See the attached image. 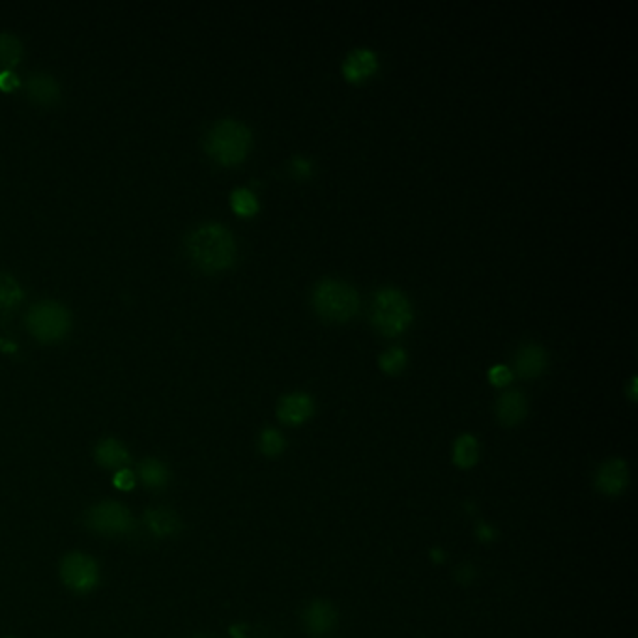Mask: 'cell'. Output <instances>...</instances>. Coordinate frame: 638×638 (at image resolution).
<instances>
[{"mask_svg":"<svg viewBox=\"0 0 638 638\" xmlns=\"http://www.w3.org/2000/svg\"><path fill=\"white\" fill-rule=\"evenodd\" d=\"M137 478L141 479V483L146 486V489L160 491V489H165L167 483H169V468H167L158 459L146 457L139 463Z\"/></svg>","mask_w":638,"mask_h":638,"instance_id":"e0dca14e","label":"cell"},{"mask_svg":"<svg viewBox=\"0 0 638 638\" xmlns=\"http://www.w3.org/2000/svg\"><path fill=\"white\" fill-rule=\"evenodd\" d=\"M407 360L408 358H407L405 350H402L401 346H392L390 350H385L384 354H380L378 365H380V369L385 375L395 377V375H399L402 371V369H405Z\"/></svg>","mask_w":638,"mask_h":638,"instance_id":"603a6c76","label":"cell"},{"mask_svg":"<svg viewBox=\"0 0 638 638\" xmlns=\"http://www.w3.org/2000/svg\"><path fill=\"white\" fill-rule=\"evenodd\" d=\"M94 459L96 463L105 468V470H122L128 468L131 464V457L129 451L126 449V446L116 440V439H104L99 442L94 449Z\"/></svg>","mask_w":638,"mask_h":638,"instance_id":"9a60e30c","label":"cell"},{"mask_svg":"<svg viewBox=\"0 0 638 638\" xmlns=\"http://www.w3.org/2000/svg\"><path fill=\"white\" fill-rule=\"evenodd\" d=\"M23 289L18 279L0 272V309H12L23 300Z\"/></svg>","mask_w":638,"mask_h":638,"instance_id":"ffe728a7","label":"cell"},{"mask_svg":"<svg viewBox=\"0 0 638 638\" xmlns=\"http://www.w3.org/2000/svg\"><path fill=\"white\" fill-rule=\"evenodd\" d=\"M335 619H338V612H335L333 604L324 599L313 601L304 611L306 631L313 636H323L330 633L335 626Z\"/></svg>","mask_w":638,"mask_h":638,"instance_id":"7c38bea8","label":"cell"},{"mask_svg":"<svg viewBox=\"0 0 638 638\" xmlns=\"http://www.w3.org/2000/svg\"><path fill=\"white\" fill-rule=\"evenodd\" d=\"M311 304L324 321L346 323L360 309V294L346 281L323 279L315 284Z\"/></svg>","mask_w":638,"mask_h":638,"instance_id":"7a4b0ae2","label":"cell"},{"mask_svg":"<svg viewBox=\"0 0 638 638\" xmlns=\"http://www.w3.org/2000/svg\"><path fill=\"white\" fill-rule=\"evenodd\" d=\"M494 535H496V533L493 532V528L486 526V525H483V526L479 528V532H478V537H479L481 541H491Z\"/></svg>","mask_w":638,"mask_h":638,"instance_id":"f1b7e54d","label":"cell"},{"mask_svg":"<svg viewBox=\"0 0 638 638\" xmlns=\"http://www.w3.org/2000/svg\"><path fill=\"white\" fill-rule=\"evenodd\" d=\"M479 459V444L472 434H461L453 446V463L459 468H472Z\"/></svg>","mask_w":638,"mask_h":638,"instance_id":"ac0fdd59","label":"cell"},{"mask_svg":"<svg viewBox=\"0 0 638 638\" xmlns=\"http://www.w3.org/2000/svg\"><path fill=\"white\" fill-rule=\"evenodd\" d=\"M19 85H21V82H19L18 75L12 74L10 70L0 72V89L6 90V92H12V90L18 89Z\"/></svg>","mask_w":638,"mask_h":638,"instance_id":"484cf974","label":"cell"},{"mask_svg":"<svg viewBox=\"0 0 638 638\" xmlns=\"http://www.w3.org/2000/svg\"><path fill=\"white\" fill-rule=\"evenodd\" d=\"M513 371L508 365H494L489 369V380L496 388H506V385L513 380Z\"/></svg>","mask_w":638,"mask_h":638,"instance_id":"cb8c5ba5","label":"cell"},{"mask_svg":"<svg viewBox=\"0 0 638 638\" xmlns=\"http://www.w3.org/2000/svg\"><path fill=\"white\" fill-rule=\"evenodd\" d=\"M8 638H13V636H8Z\"/></svg>","mask_w":638,"mask_h":638,"instance_id":"4dcf8cb0","label":"cell"},{"mask_svg":"<svg viewBox=\"0 0 638 638\" xmlns=\"http://www.w3.org/2000/svg\"><path fill=\"white\" fill-rule=\"evenodd\" d=\"M23 58V43L18 36L10 35V32H0V66L4 70L18 66Z\"/></svg>","mask_w":638,"mask_h":638,"instance_id":"d6986e66","label":"cell"},{"mask_svg":"<svg viewBox=\"0 0 638 638\" xmlns=\"http://www.w3.org/2000/svg\"><path fill=\"white\" fill-rule=\"evenodd\" d=\"M253 137L245 124L225 119L215 122L206 136V152L222 165H238L242 163L249 150Z\"/></svg>","mask_w":638,"mask_h":638,"instance_id":"277c9868","label":"cell"},{"mask_svg":"<svg viewBox=\"0 0 638 638\" xmlns=\"http://www.w3.org/2000/svg\"><path fill=\"white\" fill-rule=\"evenodd\" d=\"M476 579V569L470 565V564H464L457 569V580L463 582V584H470Z\"/></svg>","mask_w":638,"mask_h":638,"instance_id":"83f0119b","label":"cell"},{"mask_svg":"<svg viewBox=\"0 0 638 638\" xmlns=\"http://www.w3.org/2000/svg\"><path fill=\"white\" fill-rule=\"evenodd\" d=\"M414 321L410 300L395 287H382L375 292L371 304V323L384 338H397Z\"/></svg>","mask_w":638,"mask_h":638,"instance_id":"3957f363","label":"cell"},{"mask_svg":"<svg viewBox=\"0 0 638 638\" xmlns=\"http://www.w3.org/2000/svg\"><path fill=\"white\" fill-rule=\"evenodd\" d=\"M629 485V468L621 459L604 461L595 474V489L607 496H619Z\"/></svg>","mask_w":638,"mask_h":638,"instance_id":"ba28073f","label":"cell"},{"mask_svg":"<svg viewBox=\"0 0 638 638\" xmlns=\"http://www.w3.org/2000/svg\"><path fill=\"white\" fill-rule=\"evenodd\" d=\"M25 92L28 99L40 105H53L60 97V85L57 79L49 74L36 72L30 74L25 81Z\"/></svg>","mask_w":638,"mask_h":638,"instance_id":"5bb4252c","label":"cell"},{"mask_svg":"<svg viewBox=\"0 0 638 638\" xmlns=\"http://www.w3.org/2000/svg\"><path fill=\"white\" fill-rule=\"evenodd\" d=\"M144 523L148 526V530L152 532L156 537H169L180 532L182 523L175 511L167 510V508H156L150 510L144 515Z\"/></svg>","mask_w":638,"mask_h":638,"instance_id":"2e32d148","label":"cell"},{"mask_svg":"<svg viewBox=\"0 0 638 638\" xmlns=\"http://www.w3.org/2000/svg\"><path fill=\"white\" fill-rule=\"evenodd\" d=\"M311 169H313L311 161H307V160H304V158H296V160L292 161V171H294V175H296L298 178L311 176Z\"/></svg>","mask_w":638,"mask_h":638,"instance_id":"4316f807","label":"cell"},{"mask_svg":"<svg viewBox=\"0 0 638 638\" xmlns=\"http://www.w3.org/2000/svg\"><path fill=\"white\" fill-rule=\"evenodd\" d=\"M85 525L92 532L107 537H119L126 535L133 530V520L131 511L122 506L119 502H99L92 506L85 515Z\"/></svg>","mask_w":638,"mask_h":638,"instance_id":"8992f818","label":"cell"},{"mask_svg":"<svg viewBox=\"0 0 638 638\" xmlns=\"http://www.w3.org/2000/svg\"><path fill=\"white\" fill-rule=\"evenodd\" d=\"M284 436L277 429H264L259 436V451L266 457H277L284 451Z\"/></svg>","mask_w":638,"mask_h":638,"instance_id":"7402d4cb","label":"cell"},{"mask_svg":"<svg viewBox=\"0 0 638 638\" xmlns=\"http://www.w3.org/2000/svg\"><path fill=\"white\" fill-rule=\"evenodd\" d=\"M186 249L193 264L206 274L223 272L237 259V242L222 223H205L193 229L186 238Z\"/></svg>","mask_w":638,"mask_h":638,"instance_id":"6da1fadb","label":"cell"},{"mask_svg":"<svg viewBox=\"0 0 638 638\" xmlns=\"http://www.w3.org/2000/svg\"><path fill=\"white\" fill-rule=\"evenodd\" d=\"M549 358L547 352L541 345L526 343L517 350L515 360H513V375H518L520 378H537L547 369Z\"/></svg>","mask_w":638,"mask_h":638,"instance_id":"30bf717a","label":"cell"},{"mask_svg":"<svg viewBox=\"0 0 638 638\" xmlns=\"http://www.w3.org/2000/svg\"><path fill=\"white\" fill-rule=\"evenodd\" d=\"M313 412H315V402H313L311 395L301 393V392L281 397L279 405H277V417L284 425L306 424L307 419L313 416Z\"/></svg>","mask_w":638,"mask_h":638,"instance_id":"8fae6325","label":"cell"},{"mask_svg":"<svg viewBox=\"0 0 638 638\" xmlns=\"http://www.w3.org/2000/svg\"><path fill=\"white\" fill-rule=\"evenodd\" d=\"M629 399L636 401V378H631V385H629Z\"/></svg>","mask_w":638,"mask_h":638,"instance_id":"f546056e","label":"cell"},{"mask_svg":"<svg viewBox=\"0 0 638 638\" xmlns=\"http://www.w3.org/2000/svg\"><path fill=\"white\" fill-rule=\"evenodd\" d=\"M137 483V476L131 472L129 468H122V470H116L114 472V478H113V485L116 486V489L121 491H131L133 486H136Z\"/></svg>","mask_w":638,"mask_h":638,"instance_id":"d4e9b609","label":"cell"},{"mask_svg":"<svg viewBox=\"0 0 638 638\" xmlns=\"http://www.w3.org/2000/svg\"><path fill=\"white\" fill-rule=\"evenodd\" d=\"M528 414V402L526 397L517 392L510 390L503 392L496 401V417L503 427H515L523 424V419Z\"/></svg>","mask_w":638,"mask_h":638,"instance_id":"4fadbf2b","label":"cell"},{"mask_svg":"<svg viewBox=\"0 0 638 638\" xmlns=\"http://www.w3.org/2000/svg\"><path fill=\"white\" fill-rule=\"evenodd\" d=\"M341 72L348 82L360 85V82L371 79L378 72V57L371 49H354L343 60Z\"/></svg>","mask_w":638,"mask_h":638,"instance_id":"9c48e42d","label":"cell"},{"mask_svg":"<svg viewBox=\"0 0 638 638\" xmlns=\"http://www.w3.org/2000/svg\"><path fill=\"white\" fill-rule=\"evenodd\" d=\"M230 206L234 214H238L242 217H251L259 212V200L253 195V191H249L247 188H238L230 193Z\"/></svg>","mask_w":638,"mask_h":638,"instance_id":"44dd1931","label":"cell"},{"mask_svg":"<svg viewBox=\"0 0 638 638\" xmlns=\"http://www.w3.org/2000/svg\"><path fill=\"white\" fill-rule=\"evenodd\" d=\"M27 326L40 341L53 343L70 331L72 316L70 311L58 301L42 300L28 309Z\"/></svg>","mask_w":638,"mask_h":638,"instance_id":"5b68a950","label":"cell"},{"mask_svg":"<svg viewBox=\"0 0 638 638\" xmlns=\"http://www.w3.org/2000/svg\"><path fill=\"white\" fill-rule=\"evenodd\" d=\"M60 579L68 590L89 594L99 584L97 562L85 552L66 554L60 564Z\"/></svg>","mask_w":638,"mask_h":638,"instance_id":"52a82bcc","label":"cell"}]
</instances>
